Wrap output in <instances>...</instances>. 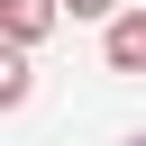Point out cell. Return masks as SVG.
I'll return each mask as SVG.
<instances>
[{"label": "cell", "instance_id": "1", "mask_svg": "<svg viewBox=\"0 0 146 146\" xmlns=\"http://www.w3.org/2000/svg\"><path fill=\"white\" fill-rule=\"evenodd\" d=\"M55 18H64L55 0H0V46H18V55H27V46H46V36H55Z\"/></svg>", "mask_w": 146, "mask_h": 146}, {"label": "cell", "instance_id": "2", "mask_svg": "<svg viewBox=\"0 0 146 146\" xmlns=\"http://www.w3.org/2000/svg\"><path fill=\"white\" fill-rule=\"evenodd\" d=\"M100 55H110V73H146V9H119L110 36H100Z\"/></svg>", "mask_w": 146, "mask_h": 146}, {"label": "cell", "instance_id": "3", "mask_svg": "<svg viewBox=\"0 0 146 146\" xmlns=\"http://www.w3.org/2000/svg\"><path fill=\"white\" fill-rule=\"evenodd\" d=\"M27 91H36V73H27V55H18V46H0V110H18Z\"/></svg>", "mask_w": 146, "mask_h": 146}, {"label": "cell", "instance_id": "4", "mask_svg": "<svg viewBox=\"0 0 146 146\" xmlns=\"http://www.w3.org/2000/svg\"><path fill=\"white\" fill-rule=\"evenodd\" d=\"M55 9H64V18H100V27L119 18V0H55Z\"/></svg>", "mask_w": 146, "mask_h": 146}, {"label": "cell", "instance_id": "5", "mask_svg": "<svg viewBox=\"0 0 146 146\" xmlns=\"http://www.w3.org/2000/svg\"><path fill=\"white\" fill-rule=\"evenodd\" d=\"M128 146H146V128H137V137H128Z\"/></svg>", "mask_w": 146, "mask_h": 146}]
</instances>
